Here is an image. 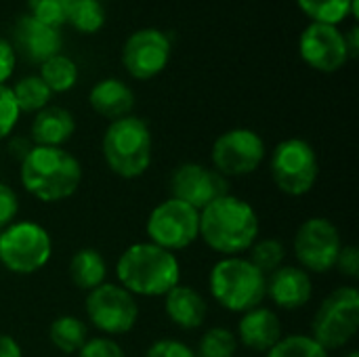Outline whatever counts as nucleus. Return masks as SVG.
<instances>
[{
	"mask_svg": "<svg viewBox=\"0 0 359 357\" xmlns=\"http://www.w3.org/2000/svg\"><path fill=\"white\" fill-rule=\"evenodd\" d=\"M200 236L215 252L236 257L257 242L259 217L246 200L225 194L200 210Z\"/></svg>",
	"mask_w": 359,
	"mask_h": 357,
	"instance_id": "nucleus-1",
	"label": "nucleus"
},
{
	"mask_svg": "<svg viewBox=\"0 0 359 357\" xmlns=\"http://www.w3.org/2000/svg\"><path fill=\"white\" fill-rule=\"evenodd\" d=\"M116 276L120 286L133 297H164L179 284L181 267L175 252H168L151 242H139L120 255Z\"/></svg>",
	"mask_w": 359,
	"mask_h": 357,
	"instance_id": "nucleus-2",
	"label": "nucleus"
},
{
	"mask_svg": "<svg viewBox=\"0 0 359 357\" xmlns=\"http://www.w3.org/2000/svg\"><path fill=\"white\" fill-rule=\"evenodd\" d=\"M82 181L80 162L63 147L34 145L21 160V183L40 202H61L76 194Z\"/></svg>",
	"mask_w": 359,
	"mask_h": 357,
	"instance_id": "nucleus-3",
	"label": "nucleus"
},
{
	"mask_svg": "<svg viewBox=\"0 0 359 357\" xmlns=\"http://www.w3.org/2000/svg\"><path fill=\"white\" fill-rule=\"evenodd\" d=\"M101 149L114 175L122 179H137L151 164L149 126L137 116L114 120L103 135Z\"/></svg>",
	"mask_w": 359,
	"mask_h": 357,
	"instance_id": "nucleus-4",
	"label": "nucleus"
},
{
	"mask_svg": "<svg viewBox=\"0 0 359 357\" xmlns=\"http://www.w3.org/2000/svg\"><path fill=\"white\" fill-rule=\"evenodd\" d=\"M267 278L242 257H225L210 269L208 286L212 299L233 314H246L261 307Z\"/></svg>",
	"mask_w": 359,
	"mask_h": 357,
	"instance_id": "nucleus-5",
	"label": "nucleus"
},
{
	"mask_svg": "<svg viewBox=\"0 0 359 357\" xmlns=\"http://www.w3.org/2000/svg\"><path fill=\"white\" fill-rule=\"evenodd\" d=\"M359 328V292L343 286L330 292L313 316L311 339L326 351L345 347Z\"/></svg>",
	"mask_w": 359,
	"mask_h": 357,
	"instance_id": "nucleus-6",
	"label": "nucleus"
},
{
	"mask_svg": "<svg viewBox=\"0 0 359 357\" xmlns=\"http://www.w3.org/2000/svg\"><path fill=\"white\" fill-rule=\"evenodd\" d=\"M53 255L48 231L34 221L11 223L0 231V263L21 276L40 271Z\"/></svg>",
	"mask_w": 359,
	"mask_h": 357,
	"instance_id": "nucleus-7",
	"label": "nucleus"
},
{
	"mask_svg": "<svg viewBox=\"0 0 359 357\" xmlns=\"http://www.w3.org/2000/svg\"><path fill=\"white\" fill-rule=\"evenodd\" d=\"M269 168L278 189L292 198L309 194L320 175L316 149L309 145V141L299 137H290L278 143L271 154Z\"/></svg>",
	"mask_w": 359,
	"mask_h": 357,
	"instance_id": "nucleus-8",
	"label": "nucleus"
},
{
	"mask_svg": "<svg viewBox=\"0 0 359 357\" xmlns=\"http://www.w3.org/2000/svg\"><path fill=\"white\" fill-rule=\"evenodd\" d=\"M145 231L151 244L168 252L183 250L200 236V210L177 198H168L149 213Z\"/></svg>",
	"mask_w": 359,
	"mask_h": 357,
	"instance_id": "nucleus-9",
	"label": "nucleus"
},
{
	"mask_svg": "<svg viewBox=\"0 0 359 357\" xmlns=\"http://www.w3.org/2000/svg\"><path fill=\"white\" fill-rule=\"evenodd\" d=\"M86 316L105 335H126L139 320L135 297L120 284H101L86 297Z\"/></svg>",
	"mask_w": 359,
	"mask_h": 357,
	"instance_id": "nucleus-10",
	"label": "nucleus"
},
{
	"mask_svg": "<svg viewBox=\"0 0 359 357\" xmlns=\"http://www.w3.org/2000/svg\"><path fill=\"white\" fill-rule=\"evenodd\" d=\"M343 248L341 234L332 221L324 217L307 219L294 236V255L305 271L326 274L337 267L339 252Z\"/></svg>",
	"mask_w": 359,
	"mask_h": 357,
	"instance_id": "nucleus-11",
	"label": "nucleus"
},
{
	"mask_svg": "<svg viewBox=\"0 0 359 357\" xmlns=\"http://www.w3.org/2000/svg\"><path fill=\"white\" fill-rule=\"evenodd\" d=\"M265 158V143L252 128H231L212 145L215 170L223 177H244L259 168Z\"/></svg>",
	"mask_w": 359,
	"mask_h": 357,
	"instance_id": "nucleus-12",
	"label": "nucleus"
},
{
	"mask_svg": "<svg viewBox=\"0 0 359 357\" xmlns=\"http://www.w3.org/2000/svg\"><path fill=\"white\" fill-rule=\"evenodd\" d=\"M172 44L166 32L158 27H141L133 32L122 46V63L137 80H151L164 72L170 61Z\"/></svg>",
	"mask_w": 359,
	"mask_h": 357,
	"instance_id": "nucleus-13",
	"label": "nucleus"
},
{
	"mask_svg": "<svg viewBox=\"0 0 359 357\" xmlns=\"http://www.w3.org/2000/svg\"><path fill=\"white\" fill-rule=\"evenodd\" d=\"M299 53L309 67L324 74H332L349 61L345 32L328 23L311 21L299 38Z\"/></svg>",
	"mask_w": 359,
	"mask_h": 357,
	"instance_id": "nucleus-14",
	"label": "nucleus"
},
{
	"mask_svg": "<svg viewBox=\"0 0 359 357\" xmlns=\"http://www.w3.org/2000/svg\"><path fill=\"white\" fill-rule=\"evenodd\" d=\"M227 179L219 175L212 168H206L198 162L181 164L170 179V191L172 198L194 206L196 210H202L212 200L227 194Z\"/></svg>",
	"mask_w": 359,
	"mask_h": 357,
	"instance_id": "nucleus-15",
	"label": "nucleus"
},
{
	"mask_svg": "<svg viewBox=\"0 0 359 357\" xmlns=\"http://www.w3.org/2000/svg\"><path fill=\"white\" fill-rule=\"evenodd\" d=\"M15 53L23 55L29 63L42 65L53 55L61 53V32L53 25H46L32 17L29 13L21 15L13 27Z\"/></svg>",
	"mask_w": 359,
	"mask_h": 357,
	"instance_id": "nucleus-16",
	"label": "nucleus"
},
{
	"mask_svg": "<svg viewBox=\"0 0 359 357\" xmlns=\"http://www.w3.org/2000/svg\"><path fill=\"white\" fill-rule=\"evenodd\" d=\"M313 284L303 267H278L265 282V297L282 309H301L309 303Z\"/></svg>",
	"mask_w": 359,
	"mask_h": 357,
	"instance_id": "nucleus-17",
	"label": "nucleus"
},
{
	"mask_svg": "<svg viewBox=\"0 0 359 357\" xmlns=\"http://www.w3.org/2000/svg\"><path fill=\"white\" fill-rule=\"evenodd\" d=\"M236 339L242 341V345H246L252 351L267 353L282 339L280 318L276 316V311L267 307H255L242 314Z\"/></svg>",
	"mask_w": 359,
	"mask_h": 357,
	"instance_id": "nucleus-18",
	"label": "nucleus"
},
{
	"mask_svg": "<svg viewBox=\"0 0 359 357\" xmlns=\"http://www.w3.org/2000/svg\"><path fill=\"white\" fill-rule=\"evenodd\" d=\"M164 309L168 320L183 330L200 328L208 316V305L204 297L191 286H181V284H177L164 295Z\"/></svg>",
	"mask_w": 359,
	"mask_h": 357,
	"instance_id": "nucleus-19",
	"label": "nucleus"
},
{
	"mask_svg": "<svg viewBox=\"0 0 359 357\" xmlns=\"http://www.w3.org/2000/svg\"><path fill=\"white\" fill-rule=\"evenodd\" d=\"M76 130L74 116L61 105H46L36 112L29 135L34 145L40 147H61L72 139Z\"/></svg>",
	"mask_w": 359,
	"mask_h": 357,
	"instance_id": "nucleus-20",
	"label": "nucleus"
},
{
	"mask_svg": "<svg viewBox=\"0 0 359 357\" xmlns=\"http://www.w3.org/2000/svg\"><path fill=\"white\" fill-rule=\"evenodd\" d=\"M88 103L99 116L114 122L124 116H130L135 107V93L118 78H103L90 88Z\"/></svg>",
	"mask_w": 359,
	"mask_h": 357,
	"instance_id": "nucleus-21",
	"label": "nucleus"
},
{
	"mask_svg": "<svg viewBox=\"0 0 359 357\" xmlns=\"http://www.w3.org/2000/svg\"><path fill=\"white\" fill-rule=\"evenodd\" d=\"M69 278L80 290H95L105 284L107 263L95 248H80L69 261Z\"/></svg>",
	"mask_w": 359,
	"mask_h": 357,
	"instance_id": "nucleus-22",
	"label": "nucleus"
},
{
	"mask_svg": "<svg viewBox=\"0 0 359 357\" xmlns=\"http://www.w3.org/2000/svg\"><path fill=\"white\" fill-rule=\"evenodd\" d=\"M48 339L53 347H57L61 353L72 356L78 353L82 345L88 341V330L82 320L74 316H59L57 320H53L48 328Z\"/></svg>",
	"mask_w": 359,
	"mask_h": 357,
	"instance_id": "nucleus-23",
	"label": "nucleus"
},
{
	"mask_svg": "<svg viewBox=\"0 0 359 357\" xmlns=\"http://www.w3.org/2000/svg\"><path fill=\"white\" fill-rule=\"evenodd\" d=\"M38 76L50 93H67L78 82V65L67 55L57 53L40 65Z\"/></svg>",
	"mask_w": 359,
	"mask_h": 357,
	"instance_id": "nucleus-24",
	"label": "nucleus"
},
{
	"mask_svg": "<svg viewBox=\"0 0 359 357\" xmlns=\"http://www.w3.org/2000/svg\"><path fill=\"white\" fill-rule=\"evenodd\" d=\"M67 23L82 34H97L105 25V6L101 0H69Z\"/></svg>",
	"mask_w": 359,
	"mask_h": 357,
	"instance_id": "nucleus-25",
	"label": "nucleus"
},
{
	"mask_svg": "<svg viewBox=\"0 0 359 357\" xmlns=\"http://www.w3.org/2000/svg\"><path fill=\"white\" fill-rule=\"evenodd\" d=\"M11 90H13V97L17 101L19 112H27V114L40 112L42 107L48 105V101L53 97V93L48 90V86L36 74L17 80V84Z\"/></svg>",
	"mask_w": 359,
	"mask_h": 357,
	"instance_id": "nucleus-26",
	"label": "nucleus"
},
{
	"mask_svg": "<svg viewBox=\"0 0 359 357\" xmlns=\"http://www.w3.org/2000/svg\"><path fill=\"white\" fill-rule=\"evenodd\" d=\"M299 8L313 23L339 25L347 17H351L353 0H297Z\"/></svg>",
	"mask_w": 359,
	"mask_h": 357,
	"instance_id": "nucleus-27",
	"label": "nucleus"
},
{
	"mask_svg": "<svg viewBox=\"0 0 359 357\" xmlns=\"http://www.w3.org/2000/svg\"><path fill=\"white\" fill-rule=\"evenodd\" d=\"M265 357H328V351L309 335H290L282 337Z\"/></svg>",
	"mask_w": 359,
	"mask_h": 357,
	"instance_id": "nucleus-28",
	"label": "nucleus"
},
{
	"mask_svg": "<svg viewBox=\"0 0 359 357\" xmlns=\"http://www.w3.org/2000/svg\"><path fill=\"white\" fill-rule=\"evenodd\" d=\"M238 351V339L231 330L215 326L204 332L198 345V357H233Z\"/></svg>",
	"mask_w": 359,
	"mask_h": 357,
	"instance_id": "nucleus-29",
	"label": "nucleus"
},
{
	"mask_svg": "<svg viewBox=\"0 0 359 357\" xmlns=\"http://www.w3.org/2000/svg\"><path fill=\"white\" fill-rule=\"evenodd\" d=\"M250 263L265 276V274H273L278 267H282L284 257H286V248L280 240H259L255 242L250 248Z\"/></svg>",
	"mask_w": 359,
	"mask_h": 357,
	"instance_id": "nucleus-30",
	"label": "nucleus"
},
{
	"mask_svg": "<svg viewBox=\"0 0 359 357\" xmlns=\"http://www.w3.org/2000/svg\"><path fill=\"white\" fill-rule=\"evenodd\" d=\"M67 4L69 0H27L29 15L57 29L67 23Z\"/></svg>",
	"mask_w": 359,
	"mask_h": 357,
	"instance_id": "nucleus-31",
	"label": "nucleus"
},
{
	"mask_svg": "<svg viewBox=\"0 0 359 357\" xmlns=\"http://www.w3.org/2000/svg\"><path fill=\"white\" fill-rule=\"evenodd\" d=\"M19 116H21V112L17 107L11 86L0 84V141L13 133V128L19 122Z\"/></svg>",
	"mask_w": 359,
	"mask_h": 357,
	"instance_id": "nucleus-32",
	"label": "nucleus"
},
{
	"mask_svg": "<svg viewBox=\"0 0 359 357\" xmlns=\"http://www.w3.org/2000/svg\"><path fill=\"white\" fill-rule=\"evenodd\" d=\"M78 357H124V351L116 341L105 337H95L82 345Z\"/></svg>",
	"mask_w": 359,
	"mask_h": 357,
	"instance_id": "nucleus-33",
	"label": "nucleus"
},
{
	"mask_svg": "<svg viewBox=\"0 0 359 357\" xmlns=\"http://www.w3.org/2000/svg\"><path fill=\"white\" fill-rule=\"evenodd\" d=\"M145 357H198L185 343L181 341H175V339H162V341H156L149 349Z\"/></svg>",
	"mask_w": 359,
	"mask_h": 357,
	"instance_id": "nucleus-34",
	"label": "nucleus"
},
{
	"mask_svg": "<svg viewBox=\"0 0 359 357\" xmlns=\"http://www.w3.org/2000/svg\"><path fill=\"white\" fill-rule=\"evenodd\" d=\"M17 213H19V198H17V194L8 185L0 183V231L15 221Z\"/></svg>",
	"mask_w": 359,
	"mask_h": 357,
	"instance_id": "nucleus-35",
	"label": "nucleus"
},
{
	"mask_svg": "<svg viewBox=\"0 0 359 357\" xmlns=\"http://www.w3.org/2000/svg\"><path fill=\"white\" fill-rule=\"evenodd\" d=\"M15 63H17V53L13 44L0 36V84H6V80L13 76Z\"/></svg>",
	"mask_w": 359,
	"mask_h": 357,
	"instance_id": "nucleus-36",
	"label": "nucleus"
},
{
	"mask_svg": "<svg viewBox=\"0 0 359 357\" xmlns=\"http://www.w3.org/2000/svg\"><path fill=\"white\" fill-rule=\"evenodd\" d=\"M337 267L347 276V278H358L359 276V250L355 246H343L337 259Z\"/></svg>",
	"mask_w": 359,
	"mask_h": 357,
	"instance_id": "nucleus-37",
	"label": "nucleus"
},
{
	"mask_svg": "<svg viewBox=\"0 0 359 357\" xmlns=\"http://www.w3.org/2000/svg\"><path fill=\"white\" fill-rule=\"evenodd\" d=\"M0 357H23L21 345L4 332H0Z\"/></svg>",
	"mask_w": 359,
	"mask_h": 357,
	"instance_id": "nucleus-38",
	"label": "nucleus"
},
{
	"mask_svg": "<svg viewBox=\"0 0 359 357\" xmlns=\"http://www.w3.org/2000/svg\"><path fill=\"white\" fill-rule=\"evenodd\" d=\"M345 44H347V50H349V59L358 57V53H359V27L358 25H351V29L345 34Z\"/></svg>",
	"mask_w": 359,
	"mask_h": 357,
	"instance_id": "nucleus-39",
	"label": "nucleus"
},
{
	"mask_svg": "<svg viewBox=\"0 0 359 357\" xmlns=\"http://www.w3.org/2000/svg\"><path fill=\"white\" fill-rule=\"evenodd\" d=\"M347 357H359V353H358V351H351V353H349Z\"/></svg>",
	"mask_w": 359,
	"mask_h": 357,
	"instance_id": "nucleus-40",
	"label": "nucleus"
}]
</instances>
